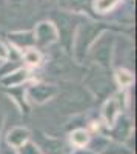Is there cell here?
I'll return each instance as SVG.
<instances>
[{
    "instance_id": "obj_16",
    "label": "cell",
    "mask_w": 137,
    "mask_h": 154,
    "mask_svg": "<svg viewBox=\"0 0 137 154\" xmlns=\"http://www.w3.org/2000/svg\"><path fill=\"white\" fill-rule=\"evenodd\" d=\"M108 140L105 139V137H102V136H97V137H94V139H90V142H88V145H90V151L91 152H97V154H100L106 146H108Z\"/></svg>"
},
{
    "instance_id": "obj_13",
    "label": "cell",
    "mask_w": 137,
    "mask_h": 154,
    "mask_svg": "<svg viewBox=\"0 0 137 154\" xmlns=\"http://www.w3.org/2000/svg\"><path fill=\"white\" fill-rule=\"evenodd\" d=\"M71 143L74 145V146H77V148H83V146H86L88 145V142H90V134H88V131H85V130H74L72 133H71Z\"/></svg>"
},
{
    "instance_id": "obj_14",
    "label": "cell",
    "mask_w": 137,
    "mask_h": 154,
    "mask_svg": "<svg viewBox=\"0 0 137 154\" xmlns=\"http://www.w3.org/2000/svg\"><path fill=\"white\" fill-rule=\"evenodd\" d=\"M90 0H60L59 5L60 8H63L66 11H83L88 6Z\"/></svg>"
},
{
    "instance_id": "obj_11",
    "label": "cell",
    "mask_w": 137,
    "mask_h": 154,
    "mask_svg": "<svg viewBox=\"0 0 137 154\" xmlns=\"http://www.w3.org/2000/svg\"><path fill=\"white\" fill-rule=\"evenodd\" d=\"M28 77H29V71L25 69V68H20V69H16V71L3 75L0 82H2V85H5V86H19L26 80Z\"/></svg>"
},
{
    "instance_id": "obj_22",
    "label": "cell",
    "mask_w": 137,
    "mask_h": 154,
    "mask_svg": "<svg viewBox=\"0 0 137 154\" xmlns=\"http://www.w3.org/2000/svg\"><path fill=\"white\" fill-rule=\"evenodd\" d=\"M72 154H94V152H91L90 149H77V151H74Z\"/></svg>"
},
{
    "instance_id": "obj_12",
    "label": "cell",
    "mask_w": 137,
    "mask_h": 154,
    "mask_svg": "<svg viewBox=\"0 0 137 154\" xmlns=\"http://www.w3.org/2000/svg\"><path fill=\"white\" fill-rule=\"evenodd\" d=\"M9 42L14 43L17 48H22V49H28V48H32L34 46V35L32 32H11L8 35Z\"/></svg>"
},
{
    "instance_id": "obj_2",
    "label": "cell",
    "mask_w": 137,
    "mask_h": 154,
    "mask_svg": "<svg viewBox=\"0 0 137 154\" xmlns=\"http://www.w3.org/2000/svg\"><path fill=\"white\" fill-rule=\"evenodd\" d=\"M91 93L86 88L71 85L65 88L59 96V106L65 112H80L91 105Z\"/></svg>"
},
{
    "instance_id": "obj_6",
    "label": "cell",
    "mask_w": 137,
    "mask_h": 154,
    "mask_svg": "<svg viewBox=\"0 0 137 154\" xmlns=\"http://www.w3.org/2000/svg\"><path fill=\"white\" fill-rule=\"evenodd\" d=\"M57 94H59L57 86L51 85V83H34L28 88V91H26L28 99L32 102V103H37V105H42V103H45V102L54 99Z\"/></svg>"
},
{
    "instance_id": "obj_5",
    "label": "cell",
    "mask_w": 137,
    "mask_h": 154,
    "mask_svg": "<svg viewBox=\"0 0 137 154\" xmlns=\"http://www.w3.org/2000/svg\"><path fill=\"white\" fill-rule=\"evenodd\" d=\"M85 83H86V89L96 96H103L109 89V80L102 68H96V66L91 68L88 75L85 77Z\"/></svg>"
},
{
    "instance_id": "obj_7",
    "label": "cell",
    "mask_w": 137,
    "mask_h": 154,
    "mask_svg": "<svg viewBox=\"0 0 137 154\" xmlns=\"http://www.w3.org/2000/svg\"><path fill=\"white\" fill-rule=\"evenodd\" d=\"M57 19H59V26H56L57 32L62 35V42H63L65 48L71 49L72 48V40H74L72 22H71V19L68 16H63V14H60Z\"/></svg>"
},
{
    "instance_id": "obj_23",
    "label": "cell",
    "mask_w": 137,
    "mask_h": 154,
    "mask_svg": "<svg viewBox=\"0 0 137 154\" xmlns=\"http://www.w3.org/2000/svg\"><path fill=\"white\" fill-rule=\"evenodd\" d=\"M0 154H17L16 151H12L11 148H3L2 151H0Z\"/></svg>"
},
{
    "instance_id": "obj_19",
    "label": "cell",
    "mask_w": 137,
    "mask_h": 154,
    "mask_svg": "<svg viewBox=\"0 0 137 154\" xmlns=\"http://www.w3.org/2000/svg\"><path fill=\"white\" fill-rule=\"evenodd\" d=\"M17 154H42V151L34 142L28 140V142H25L23 145L17 148Z\"/></svg>"
},
{
    "instance_id": "obj_18",
    "label": "cell",
    "mask_w": 137,
    "mask_h": 154,
    "mask_svg": "<svg viewBox=\"0 0 137 154\" xmlns=\"http://www.w3.org/2000/svg\"><path fill=\"white\" fill-rule=\"evenodd\" d=\"M100 154H132V151L126 146H123L122 143H108V146L100 152Z\"/></svg>"
},
{
    "instance_id": "obj_17",
    "label": "cell",
    "mask_w": 137,
    "mask_h": 154,
    "mask_svg": "<svg viewBox=\"0 0 137 154\" xmlns=\"http://www.w3.org/2000/svg\"><path fill=\"white\" fill-rule=\"evenodd\" d=\"M116 79H117V83H119L122 88H126V86H129V85L134 82V75H132L129 71H126V69H117Z\"/></svg>"
},
{
    "instance_id": "obj_4",
    "label": "cell",
    "mask_w": 137,
    "mask_h": 154,
    "mask_svg": "<svg viewBox=\"0 0 137 154\" xmlns=\"http://www.w3.org/2000/svg\"><path fill=\"white\" fill-rule=\"evenodd\" d=\"M32 35H34V45L40 46V48H46L59 40V32H57L56 25L48 20L40 22L37 25Z\"/></svg>"
},
{
    "instance_id": "obj_20",
    "label": "cell",
    "mask_w": 137,
    "mask_h": 154,
    "mask_svg": "<svg viewBox=\"0 0 137 154\" xmlns=\"http://www.w3.org/2000/svg\"><path fill=\"white\" fill-rule=\"evenodd\" d=\"M116 3H117V0H97L96 9L100 11V12H105V11H109Z\"/></svg>"
},
{
    "instance_id": "obj_1",
    "label": "cell",
    "mask_w": 137,
    "mask_h": 154,
    "mask_svg": "<svg viewBox=\"0 0 137 154\" xmlns=\"http://www.w3.org/2000/svg\"><path fill=\"white\" fill-rule=\"evenodd\" d=\"M106 29V26L103 23H82L77 28V32L74 35V54L79 62L83 60L85 54L90 51V48L93 46V43L97 40L99 37L103 34V31Z\"/></svg>"
},
{
    "instance_id": "obj_10",
    "label": "cell",
    "mask_w": 137,
    "mask_h": 154,
    "mask_svg": "<svg viewBox=\"0 0 137 154\" xmlns=\"http://www.w3.org/2000/svg\"><path fill=\"white\" fill-rule=\"evenodd\" d=\"M31 137V133L26 130V128H22V126H16L8 133L6 136V142L14 146V148H19L20 145H23L25 142H28Z\"/></svg>"
},
{
    "instance_id": "obj_21",
    "label": "cell",
    "mask_w": 137,
    "mask_h": 154,
    "mask_svg": "<svg viewBox=\"0 0 137 154\" xmlns=\"http://www.w3.org/2000/svg\"><path fill=\"white\" fill-rule=\"evenodd\" d=\"M9 59V49L6 48L5 43L0 42V60H8Z\"/></svg>"
},
{
    "instance_id": "obj_15",
    "label": "cell",
    "mask_w": 137,
    "mask_h": 154,
    "mask_svg": "<svg viewBox=\"0 0 137 154\" xmlns=\"http://www.w3.org/2000/svg\"><path fill=\"white\" fill-rule=\"evenodd\" d=\"M23 59H25V62H26L28 65L37 66L42 62V54L39 53V49L28 48V49H25V53H23Z\"/></svg>"
},
{
    "instance_id": "obj_24",
    "label": "cell",
    "mask_w": 137,
    "mask_h": 154,
    "mask_svg": "<svg viewBox=\"0 0 137 154\" xmlns=\"http://www.w3.org/2000/svg\"><path fill=\"white\" fill-rule=\"evenodd\" d=\"M2 126H3V114L0 111V131H2Z\"/></svg>"
},
{
    "instance_id": "obj_3",
    "label": "cell",
    "mask_w": 137,
    "mask_h": 154,
    "mask_svg": "<svg viewBox=\"0 0 137 154\" xmlns=\"http://www.w3.org/2000/svg\"><path fill=\"white\" fill-rule=\"evenodd\" d=\"M91 57L94 63H97L99 68L106 69L111 66V60H113V51H114V40L111 35H100L97 40L93 43Z\"/></svg>"
},
{
    "instance_id": "obj_8",
    "label": "cell",
    "mask_w": 137,
    "mask_h": 154,
    "mask_svg": "<svg viewBox=\"0 0 137 154\" xmlns=\"http://www.w3.org/2000/svg\"><path fill=\"white\" fill-rule=\"evenodd\" d=\"M113 130H111V137H113L116 142H125V140L129 137L131 134V130H132V126H131V122L126 119V117H117V120L114 122V125L111 126Z\"/></svg>"
},
{
    "instance_id": "obj_9",
    "label": "cell",
    "mask_w": 137,
    "mask_h": 154,
    "mask_svg": "<svg viewBox=\"0 0 137 154\" xmlns=\"http://www.w3.org/2000/svg\"><path fill=\"white\" fill-rule=\"evenodd\" d=\"M120 114V102L116 99V97H111L106 100V103L103 106V111H102V116H103V120L105 123L111 128L114 125V122L117 120Z\"/></svg>"
}]
</instances>
